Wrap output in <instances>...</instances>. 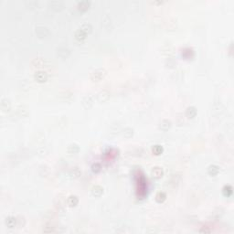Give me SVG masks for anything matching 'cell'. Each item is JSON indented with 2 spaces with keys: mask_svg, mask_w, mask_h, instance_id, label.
Instances as JSON below:
<instances>
[{
  "mask_svg": "<svg viewBox=\"0 0 234 234\" xmlns=\"http://www.w3.org/2000/svg\"><path fill=\"white\" fill-rule=\"evenodd\" d=\"M49 7H50V9H52L54 11H61L64 7V3L62 1L54 0V1H50L49 3Z\"/></svg>",
  "mask_w": 234,
  "mask_h": 234,
  "instance_id": "cell-8",
  "label": "cell"
},
{
  "mask_svg": "<svg viewBox=\"0 0 234 234\" xmlns=\"http://www.w3.org/2000/svg\"><path fill=\"white\" fill-rule=\"evenodd\" d=\"M181 56L184 60H187V61H190L192 60L194 57H195V53H194V50L190 48H186L184 50H182L181 52Z\"/></svg>",
  "mask_w": 234,
  "mask_h": 234,
  "instance_id": "cell-10",
  "label": "cell"
},
{
  "mask_svg": "<svg viewBox=\"0 0 234 234\" xmlns=\"http://www.w3.org/2000/svg\"><path fill=\"white\" fill-rule=\"evenodd\" d=\"M70 54V50L67 47H60L57 50V55L61 59H67Z\"/></svg>",
  "mask_w": 234,
  "mask_h": 234,
  "instance_id": "cell-11",
  "label": "cell"
},
{
  "mask_svg": "<svg viewBox=\"0 0 234 234\" xmlns=\"http://www.w3.org/2000/svg\"><path fill=\"white\" fill-rule=\"evenodd\" d=\"M91 192H92V195L93 197H95V198H99V197H101V196L103 194L104 189H103V187H102L101 186L96 185V186L92 187V188Z\"/></svg>",
  "mask_w": 234,
  "mask_h": 234,
  "instance_id": "cell-13",
  "label": "cell"
},
{
  "mask_svg": "<svg viewBox=\"0 0 234 234\" xmlns=\"http://www.w3.org/2000/svg\"><path fill=\"white\" fill-rule=\"evenodd\" d=\"M219 173V167L217 165H210L208 167V174L211 177H216Z\"/></svg>",
  "mask_w": 234,
  "mask_h": 234,
  "instance_id": "cell-18",
  "label": "cell"
},
{
  "mask_svg": "<svg viewBox=\"0 0 234 234\" xmlns=\"http://www.w3.org/2000/svg\"><path fill=\"white\" fill-rule=\"evenodd\" d=\"M232 193H233V189H232V186L226 185V186L223 187V188H222V194H223V196H225L227 198H230V197H232Z\"/></svg>",
  "mask_w": 234,
  "mask_h": 234,
  "instance_id": "cell-21",
  "label": "cell"
},
{
  "mask_svg": "<svg viewBox=\"0 0 234 234\" xmlns=\"http://www.w3.org/2000/svg\"><path fill=\"white\" fill-rule=\"evenodd\" d=\"M70 176L72 178H79L82 176V170L78 167H73L70 171Z\"/></svg>",
  "mask_w": 234,
  "mask_h": 234,
  "instance_id": "cell-19",
  "label": "cell"
},
{
  "mask_svg": "<svg viewBox=\"0 0 234 234\" xmlns=\"http://www.w3.org/2000/svg\"><path fill=\"white\" fill-rule=\"evenodd\" d=\"M35 32L37 34V36L40 38H45L50 35V31L49 30V29L46 27H43V26L37 27Z\"/></svg>",
  "mask_w": 234,
  "mask_h": 234,
  "instance_id": "cell-4",
  "label": "cell"
},
{
  "mask_svg": "<svg viewBox=\"0 0 234 234\" xmlns=\"http://www.w3.org/2000/svg\"><path fill=\"white\" fill-rule=\"evenodd\" d=\"M151 176L155 179H160L164 176V170L162 167H154L151 171Z\"/></svg>",
  "mask_w": 234,
  "mask_h": 234,
  "instance_id": "cell-9",
  "label": "cell"
},
{
  "mask_svg": "<svg viewBox=\"0 0 234 234\" xmlns=\"http://www.w3.org/2000/svg\"><path fill=\"white\" fill-rule=\"evenodd\" d=\"M74 37H75V39H76L77 41H79V42H83V41H84V40L86 39L87 34L84 33L82 29H78V30L75 32Z\"/></svg>",
  "mask_w": 234,
  "mask_h": 234,
  "instance_id": "cell-20",
  "label": "cell"
},
{
  "mask_svg": "<svg viewBox=\"0 0 234 234\" xmlns=\"http://www.w3.org/2000/svg\"><path fill=\"white\" fill-rule=\"evenodd\" d=\"M122 135H123L124 138H126V139L131 138V137L134 135V129L131 128V127H126V128H124V129L122 131Z\"/></svg>",
  "mask_w": 234,
  "mask_h": 234,
  "instance_id": "cell-22",
  "label": "cell"
},
{
  "mask_svg": "<svg viewBox=\"0 0 234 234\" xmlns=\"http://www.w3.org/2000/svg\"><path fill=\"white\" fill-rule=\"evenodd\" d=\"M5 224L7 228L9 229H13L17 225V218L13 217V216H8L5 219Z\"/></svg>",
  "mask_w": 234,
  "mask_h": 234,
  "instance_id": "cell-12",
  "label": "cell"
},
{
  "mask_svg": "<svg viewBox=\"0 0 234 234\" xmlns=\"http://www.w3.org/2000/svg\"><path fill=\"white\" fill-rule=\"evenodd\" d=\"M11 107H12V104H11V101L9 99L7 98H3L1 101H0V108L2 110L3 113H7L11 110Z\"/></svg>",
  "mask_w": 234,
  "mask_h": 234,
  "instance_id": "cell-5",
  "label": "cell"
},
{
  "mask_svg": "<svg viewBox=\"0 0 234 234\" xmlns=\"http://www.w3.org/2000/svg\"><path fill=\"white\" fill-rule=\"evenodd\" d=\"M152 152H153V154L155 155H160L163 154L164 148H163V146H160V145H155V146H153V148H152Z\"/></svg>",
  "mask_w": 234,
  "mask_h": 234,
  "instance_id": "cell-25",
  "label": "cell"
},
{
  "mask_svg": "<svg viewBox=\"0 0 234 234\" xmlns=\"http://www.w3.org/2000/svg\"><path fill=\"white\" fill-rule=\"evenodd\" d=\"M94 102H95V99H94L93 95L88 94V95L83 97V99L82 101V105H83L84 109L89 110L94 105Z\"/></svg>",
  "mask_w": 234,
  "mask_h": 234,
  "instance_id": "cell-2",
  "label": "cell"
},
{
  "mask_svg": "<svg viewBox=\"0 0 234 234\" xmlns=\"http://www.w3.org/2000/svg\"><path fill=\"white\" fill-rule=\"evenodd\" d=\"M106 75V71L104 69H97L95 70L94 71L92 72L91 74V80L94 83H97V82H100L101 81Z\"/></svg>",
  "mask_w": 234,
  "mask_h": 234,
  "instance_id": "cell-1",
  "label": "cell"
},
{
  "mask_svg": "<svg viewBox=\"0 0 234 234\" xmlns=\"http://www.w3.org/2000/svg\"><path fill=\"white\" fill-rule=\"evenodd\" d=\"M167 200V194L163 191H159L155 195V201L157 203H163L164 201Z\"/></svg>",
  "mask_w": 234,
  "mask_h": 234,
  "instance_id": "cell-24",
  "label": "cell"
},
{
  "mask_svg": "<svg viewBox=\"0 0 234 234\" xmlns=\"http://www.w3.org/2000/svg\"><path fill=\"white\" fill-rule=\"evenodd\" d=\"M171 126H172L171 121H170V120H167V119H165V120H163V121L160 122L158 127H159V129H160L161 131L167 132V131H168V130L171 128Z\"/></svg>",
  "mask_w": 234,
  "mask_h": 234,
  "instance_id": "cell-14",
  "label": "cell"
},
{
  "mask_svg": "<svg viewBox=\"0 0 234 234\" xmlns=\"http://www.w3.org/2000/svg\"><path fill=\"white\" fill-rule=\"evenodd\" d=\"M80 29H82L84 33L88 35V34H90L92 31V26L90 23H84L83 25L80 28Z\"/></svg>",
  "mask_w": 234,
  "mask_h": 234,
  "instance_id": "cell-26",
  "label": "cell"
},
{
  "mask_svg": "<svg viewBox=\"0 0 234 234\" xmlns=\"http://www.w3.org/2000/svg\"><path fill=\"white\" fill-rule=\"evenodd\" d=\"M163 3H164L163 1H154V2H152V4H155V5H161Z\"/></svg>",
  "mask_w": 234,
  "mask_h": 234,
  "instance_id": "cell-30",
  "label": "cell"
},
{
  "mask_svg": "<svg viewBox=\"0 0 234 234\" xmlns=\"http://www.w3.org/2000/svg\"><path fill=\"white\" fill-rule=\"evenodd\" d=\"M26 4L28 5L29 7H37L38 3L36 2V1H29V2H26Z\"/></svg>",
  "mask_w": 234,
  "mask_h": 234,
  "instance_id": "cell-29",
  "label": "cell"
},
{
  "mask_svg": "<svg viewBox=\"0 0 234 234\" xmlns=\"http://www.w3.org/2000/svg\"><path fill=\"white\" fill-rule=\"evenodd\" d=\"M111 92L108 90H102L97 94V100L99 102H105L110 99Z\"/></svg>",
  "mask_w": 234,
  "mask_h": 234,
  "instance_id": "cell-6",
  "label": "cell"
},
{
  "mask_svg": "<svg viewBox=\"0 0 234 234\" xmlns=\"http://www.w3.org/2000/svg\"><path fill=\"white\" fill-rule=\"evenodd\" d=\"M197 114H198V111L195 106H189L186 110V116L189 119H193L194 117H196Z\"/></svg>",
  "mask_w": 234,
  "mask_h": 234,
  "instance_id": "cell-15",
  "label": "cell"
},
{
  "mask_svg": "<svg viewBox=\"0 0 234 234\" xmlns=\"http://www.w3.org/2000/svg\"><path fill=\"white\" fill-rule=\"evenodd\" d=\"M15 114L17 115V116L18 117V118H21V117L27 116V115H28V114H29V111H28V109H27L26 107L22 106V107L17 108Z\"/></svg>",
  "mask_w": 234,
  "mask_h": 234,
  "instance_id": "cell-23",
  "label": "cell"
},
{
  "mask_svg": "<svg viewBox=\"0 0 234 234\" xmlns=\"http://www.w3.org/2000/svg\"><path fill=\"white\" fill-rule=\"evenodd\" d=\"M91 7V2L88 1V0H83V1H81L78 3L77 5V10L82 14V13H84L86 12Z\"/></svg>",
  "mask_w": 234,
  "mask_h": 234,
  "instance_id": "cell-7",
  "label": "cell"
},
{
  "mask_svg": "<svg viewBox=\"0 0 234 234\" xmlns=\"http://www.w3.org/2000/svg\"><path fill=\"white\" fill-rule=\"evenodd\" d=\"M68 154L70 155H76L80 152V146L77 144H70L67 148Z\"/></svg>",
  "mask_w": 234,
  "mask_h": 234,
  "instance_id": "cell-17",
  "label": "cell"
},
{
  "mask_svg": "<svg viewBox=\"0 0 234 234\" xmlns=\"http://www.w3.org/2000/svg\"><path fill=\"white\" fill-rule=\"evenodd\" d=\"M101 170V166L100 163H94V164L92 166V171L94 174L100 173Z\"/></svg>",
  "mask_w": 234,
  "mask_h": 234,
  "instance_id": "cell-28",
  "label": "cell"
},
{
  "mask_svg": "<svg viewBox=\"0 0 234 234\" xmlns=\"http://www.w3.org/2000/svg\"><path fill=\"white\" fill-rule=\"evenodd\" d=\"M79 204V199L75 195H71L67 199V205L70 208H74Z\"/></svg>",
  "mask_w": 234,
  "mask_h": 234,
  "instance_id": "cell-16",
  "label": "cell"
},
{
  "mask_svg": "<svg viewBox=\"0 0 234 234\" xmlns=\"http://www.w3.org/2000/svg\"><path fill=\"white\" fill-rule=\"evenodd\" d=\"M32 65H34L35 67H43L45 65V61L42 59H35L32 61Z\"/></svg>",
  "mask_w": 234,
  "mask_h": 234,
  "instance_id": "cell-27",
  "label": "cell"
},
{
  "mask_svg": "<svg viewBox=\"0 0 234 234\" xmlns=\"http://www.w3.org/2000/svg\"><path fill=\"white\" fill-rule=\"evenodd\" d=\"M34 80L38 83H44L48 81V74L42 70L36 71L34 74Z\"/></svg>",
  "mask_w": 234,
  "mask_h": 234,
  "instance_id": "cell-3",
  "label": "cell"
}]
</instances>
